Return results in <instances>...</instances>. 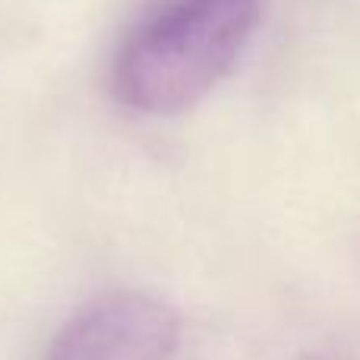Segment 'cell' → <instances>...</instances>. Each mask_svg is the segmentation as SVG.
Returning a JSON list of instances; mask_svg holds the SVG:
<instances>
[{
  "label": "cell",
  "mask_w": 360,
  "mask_h": 360,
  "mask_svg": "<svg viewBox=\"0 0 360 360\" xmlns=\"http://www.w3.org/2000/svg\"><path fill=\"white\" fill-rule=\"evenodd\" d=\"M177 342L174 307L146 291H114L82 307L44 360H171Z\"/></svg>",
  "instance_id": "7a4b0ae2"
},
{
  "label": "cell",
  "mask_w": 360,
  "mask_h": 360,
  "mask_svg": "<svg viewBox=\"0 0 360 360\" xmlns=\"http://www.w3.org/2000/svg\"><path fill=\"white\" fill-rule=\"evenodd\" d=\"M259 22V0H174L120 51L114 89L139 114H180L237 63Z\"/></svg>",
  "instance_id": "6da1fadb"
}]
</instances>
